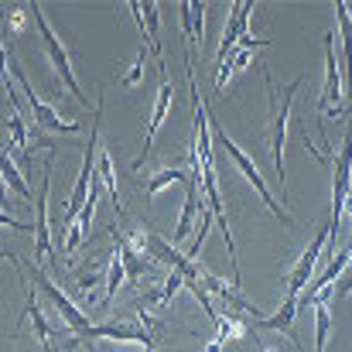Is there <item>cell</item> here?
Wrapping results in <instances>:
<instances>
[{"label": "cell", "mask_w": 352, "mask_h": 352, "mask_svg": "<svg viewBox=\"0 0 352 352\" xmlns=\"http://www.w3.org/2000/svg\"><path fill=\"white\" fill-rule=\"evenodd\" d=\"M100 120H103V96L96 100V113H93V137H89V144H86V157H82L79 178H76V185H72L69 206H65L62 223H58V230H62V233H65V230H72V223L79 219V212H82V209H86V202H89V188H93V178H96L93 161L100 157Z\"/></svg>", "instance_id": "obj_1"}, {"label": "cell", "mask_w": 352, "mask_h": 352, "mask_svg": "<svg viewBox=\"0 0 352 352\" xmlns=\"http://www.w3.org/2000/svg\"><path fill=\"white\" fill-rule=\"evenodd\" d=\"M267 352H277V349H267Z\"/></svg>", "instance_id": "obj_28"}, {"label": "cell", "mask_w": 352, "mask_h": 352, "mask_svg": "<svg viewBox=\"0 0 352 352\" xmlns=\"http://www.w3.org/2000/svg\"><path fill=\"white\" fill-rule=\"evenodd\" d=\"M216 329H219V332H216V339H219L223 346H226L230 339H243V336H246V329H243V322H239V315H236V311H230L226 318L219 315Z\"/></svg>", "instance_id": "obj_22"}, {"label": "cell", "mask_w": 352, "mask_h": 352, "mask_svg": "<svg viewBox=\"0 0 352 352\" xmlns=\"http://www.w3.org/2000/svg\"><path fill=\"white\" fill-rule=\"evenodd\" d=\"M322 38H325V93H322V103H318V107H329V117L339 120V113H342V93H346V82L339 79V62H336L332 34H322Z\"/></svg>", "instance_id": "obj_10"}, {"label": "cell", "mask_w": 352, "mask_h": 352, "mask_svg": "<svg viewBox=\"0 0 352 352\" xmlns=\"http://www.w3.org/2000/svg\"><path fill=\"white\" fill-rule=\"evenodd\" d=\"M31 277H34V284L41 287V294H45V298H48V301L55 305V311L62 315V322H65V325H69V329L76 332V342H72V349L86 346V342L93 339V329H96V325L89 322V315H86V311H79V308L72 305V298H69L65 291H58V287H55V284H52V280L45 277V270L31 267Z\"/></svg>", "instance_id": "obj_4"}, {"label": "cell", "mask_w": 352, "mask_h": 352, "mask_svg": "<svg viewBox=\"0 0 352 352\" xmlns=\"http://www.w3.org/2000/svg\"><path fill=\"white\" fill-rule=\"evenodd\" d=\"M175 182L188 185V182H192V175H185V171H178V168H161V171L147 182V199H157V195H161V188H168V185H175Z\"/></svg>", "instance_id": "obj_21"}, {"label": "cell", "mask_w": 352, "mask_h": 352, "mask_svg": "<svg viewBox=\"0 0 352 352\" xmlns=\"http://www.w3.org/2000/svg\"><path fill=\"white\" fill-rule=\"evenodd\" d=\"M154 349H157V346H147V349H140V352H154Z\"/></svg>", "instance_id": "obj_27"}, {"label": "cell", "mask_w": 352, "mask_h": 352, "mask_svg": "<svg viewBox=\"0 0 352 352\" xmlns=\"http://www.w3.org/2000/svg\"><path fill=\"white\" fill-rule=\"evenodd\" d=\"M206 352H223V342H219V339H212V342H209V349Z\"/></svg>", "instance_id": "obj_25"}, {"label": "cell", "mask_w": 352, "mask_h": 352, "mask_svg": "<svg viewBox=\"0 0 352 352\" xmlns=\"http://www.w3.org/2000/svg\"><path fill=\"white\" fill-rule=\"evenodd\" d=\"M144 62H147V45H140V52H137V58H133L130 72H126L120 82H123V86H137V82H140V76H144Z\"/></svg>", "instance_id": "obj_23"}, {"label": "cell", "mask_w": 352, "mask_h": 352, "mask_svg": "<svg viewBox=\"0 0 352 352\" xmlns=\"http://www.w3.org/2000/svg\"><path fill=\"white\" fill-rule=\"evenodd\" d=\"M45 352H58V349H55V342H48V346H45Z\"/></svg>", "instance_id": "obj_26"}, {"label": "cell", "mask_w": 352, "mask_h": 352, "mask_svg": "<svg viewBox=\"0 0 352 352\" xmlns=\"http://www.w3.org/2000/svg\"><path fill=\"white\" fill-rule=\"evenodd\" d=\"M325 246H329V226H322V230L315 233V239L308 243V250H305V253L298 256V263L291 267V274H287V294H284V298L301 301V294H305L308 284L315 280V267H318Z\"/></svg>", "instance_id": "obj_7"}, {"label": "cell", "mask_w": 352, "mask_h": 352, "mask_svg": "<svg viewBox=\"0 0 352 352\" xmlns=\"http://www.w3.org/2000/svg\"><path fill=\"white\" fill-rule=\"evenodd\" d=\"M329 301H332V291H325V294L311 305V308H315V352H325V346H329V332H332Z\"/></svg>", "instance_id": "obj_13"}, {"label": "cell", "mask_w": 352, "mask_h": 352, "mask_svg": "<svg viewBox=\"0 0 352 352\" xmlns=\"http://www.w3.org/2000/svg\"><path fill=\"white\" fill-rule=\"evenodd\" d=\"M7 130L14 137V147L24 154V161L31 164V154H28V126H24V113L17 110V103L10 100V120H7Z\"/></svg>", "instance_id": "obj_19"}, {"label": "cell", "mask_w": 352, "mask_h": 352, "mask_svg": "<svg viewBox=\"0 0 352 352\" xmlns=\"http://www.w3.org/2000/svg\"><path fill=\"white\" fill-rule=\"evenodd\" d=\"M199 178H192L185 188V209H182V219H178V230H175V239H185V236L192 233V226H195V216H199Z\"/></svg>", "instance_id": "obj_14"}, {"label": "cell", "mask_w": 352, "mask_h": 352, "mask_svg": "<svg viewBox=\"0 0 352 352\" xmlns=\"http://www.w3.org/2000/svg\"><path fill=\"white\" fill-rule=\"evenodd\" d=\"M209 123H212V137H216V144H219V147L226 151V157H230L236 168L243 171V178H246V182H250V185H253V188L260 192V199L267 202V209H270V212H274V216H277L280 223H291V216H287V212H284V209L277 206V199L270 195V188H267V182H263L260 168L253 164V157H250V154H246V151H243V147L236 144L233 137H230V133H226V130H223V126H219L216 120H209Z\"/></svg>", "instance_id": "obj_3"}, {"label": "cell", "mask_w": 352, "mask_h": 352, "mask_svg": "<svg viewBox=\"0 0 352 352\" xmlns=\"http://www.w3.org/2000/svg\"><path fill=\"white\" fill-rule=\"evenodd\" d=\"M298 301H291V298H284V305H280V311H274L270 318H256V329H267V332H287L291 339H294V346L301 352V342H298V336H294V318H298Z\"/></svg>", "instance_id": "obj_11"}, {"label": "cell", "mask_w": 352, "mask_h": 352, "mask_svg": "<svg viewBox=\"0 0 352 352\" xmlns=\"http://www.w3.org/2000/svg\"><path fill=\"white\" fill-rule=\"evenodd\" d=\"M171 103H175V86H171V76H168V69H161V86H157V100H154V113H151V123H147V137H144V147H140V154L133 157V171L151 157V151H154V137H157V130H161V123L168 120L171 113Z\"/></svg>", "instance_id": "obj_8"}, {"label": "cell", "mask_w": 352, "mask_h": 352, "mask_svg": "<svg viewBox=\"0 0 352 352\" xmlns=\"http://www.w3.org/2000/svg\"><path fill=\"white\" fill-rule=\"evenodd\" d=\"M45 175H48V185H45V192H41V199L34 202L38 206V253L45 256L48 250H52V243H48V216H45V202H48V188H52V157L45 161Z\"/></svg>", "instance_id": "obj_16"}, {"label": "cell", "mask_w": 352, "mask_h": 352, "mask_svg": "<svg viewBox=\"0 0 352 352\" xmlns=\"http://www.w3.org/2000/svg\"><path fill=\"white\" fill-rule=\"evenodd\" d=\"M332 10H336L339 28H342V48H346V93H349L352 89V17H349V3H346V0H336Z\"/></svg>", "instance_id": "obj_15"}, {"label": "cell", "mask_w": 352, "mask_h": 352, "mask_svg": "<svg viewBox=\"0 0 352 352\" xmlns=\"http://www.w3.org/2000/svg\"><path fill=\"white\" fill-rule=\"evenodd\" d=\"M349 294H352V274L339 280V287L332 291V301H342V298H349Z\"/></svg>", "instance_id": "obj_24"}, {"label": "cell", "mask_w": 352, "mask_h": 352, "mask_svg": "<svg viewBox=\"0 0 352 352\" xmlns=\"http://www.w3.org/2000/svg\"><path fill=\"white\" fill-rule=\"evenodd\" d=\"M0 175H3V182H7V188H10V192H17L24 202H31V206H34V199H31V188H28V182L21 178V171L14 168L10 154H3V161H0Z\"/></svg>", "instance_id": "obj_20"}, {"label": "cell", "mask_w": 352, "mask_h": 352, "mask_svg": "<svg viewBox=\"0 0 352 352\" xmlns=\"http://www.w3.org/2000/svg\"><path fill=\"white\" fill-rule=\"evenodd\" d=\"M3 62H7V72H14L17 76V82H21V93L28 96V103H31V113L38 120V126L41 130H55V133H79L82 130V123L79 120H62L45 100H38V93L31 89V82H28V76H24V69L17 65V58H14V52L3 45Z\"/></svg>", "instance_id": "obj_5"}, {"label": "cell", "mask_w": 352, "mask_h": 352, "mask_svg": "<svg viewBox=\"0 0 352 352\" xmlns=\"http://www.w3.org/2000/svg\"><path fill=\"white\" fill-rule=\"evenodd\" d=\"M250 10L253 3L250 0H236L230 7V21H226V31H223V41H219V52H216V72L230 62V55L236 52V45L246 38V21H250Z\"/></svg>", "instance_id": "obj_9"}, {"label": "cell", "mask_w": 352, "mask_h": 352, "mask_svg": "<svg viewBox=\"0 0 352 352\" xmlns=\"http://www.w3.org/2000/svg\"><path fill=\"white\" fill-rule=\"evenodd\" d=\"M263 79H267V89H270V110H274V120H270V126H267V140H270V157H274V171H277V182L284 185V192H287V178H284V133H287V120H291V103H294V93L301 89V76L291 82V86H284V103L277 100V86H274V79H270V72L263 69Z\"/></svg>", "instance_id": "obj_2"}, {"label": "cell", "mask_w": 352, "mask_h": 352, "mask_svg": "<svg viewBox=\"0 0 352 352\" xmlns=\"http://www.w3.org/2000/svg\"><path fill=\"white\" fill-rule=\"evenodd\" d=\"M93 339H113V342H147V346H157L154 336L147 329H137V325H123V322H107V325H96L93 329Z\"/></svg>", "instance_id": "obj_12"}, {"label": "cell", "mask_w": 352, "mask_h": 352, "mask_svg": "<svg viewBox=\"0 0 352 352\" xmlns=\"http://www.w3.org/2000/svg\"><path fill=\"white\" fill-rule=\"evenodd\" d=\"M123 277H126V263H123V253H120V246H113L110 270H107V301H103V311H110V305H113V298H117Z\"/></svg>", "instance_id": "obj_17"}, {"label": "cell", "mask_w": 352, "mask_h": 352, "mask_svg": "<svg viewBox=\"0 0 352 352\" xmlns=\"http://www.w3.org/2000/svg\"><path fill=\"white\" fill-rule=\"evenodd\" d=\"M28 10H31V17H34V24H38V31H41V41H45V55H48V62L55 65V72H58V79L69 86V93L82 103V107H89V100L82 96V89H79V82H76V76H72V62H69V52H65V45L55 38V31H52V24L45 21V10H41V3H28Z\"/></svg>", "instance_id": "obj_6"}, {"label": "cell", "mask_w": 352, "mask_h": 352, "mask_svg": "<svg viewBox=\"0 0 352 352\" xmlns=\"http://www.w3.org/2000/svg\"><path fill=\"white\" fill-rule=\"evenodd\" d=\"M100 182L107 185L110 199H113V209L123 212V202H120V185H117V168H113V157L110 151H100Z\"/></svg>", "instance_id": "obj_18"}]
</instances>
